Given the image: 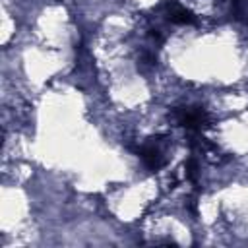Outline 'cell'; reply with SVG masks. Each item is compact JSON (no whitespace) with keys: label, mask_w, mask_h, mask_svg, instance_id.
I'll use <instances>...</instances> for the list:
<instances>
[{"label":"cell","mask_w":248,"mask_h":248,"mask_svg":"<svg viewBox=\"0 0 248 248\" xmlns=\"http://www.w3.org/2000/svg\"><path fill=\"white\" fill-rule=\"evenodd\" d=\"M138 157H140V159L145 163V167L151 169V170H159V169L167 163V159H165V155H163V149H161V145H159V138H157L155 141L143 143V145L138 149Z\"/></svg>","instance_id":"2"},{"label":"cell","mask_w":248,"mask_h":248,"mask_svg":"<svg viewBox=\"0 0 248 248\" xmlns=\"http://www.w3.org/2000/svg\"><path fill=\"white\" fill-rule=\"evenodd\" d=\"M167 19L170 23H194L196 21L194 14L176 2H167Z\"/></svg>","instance_id":"3"},{"label":"cell","mask_w":248,"mask_h":248,"mask_svg":"<svg viewBox=\"0 0 248 248\" xmlns=\"http://www.w3.org/2000/svg\"><path fill=\"white\" fill-rule=\"evenodd\" d=\"M172 116H174V120L180 126H184L186 130L196 132V134L209 126V116L200 107H180V108H174Z\"/></svg>","instance_id":"1"}]
</instances>
